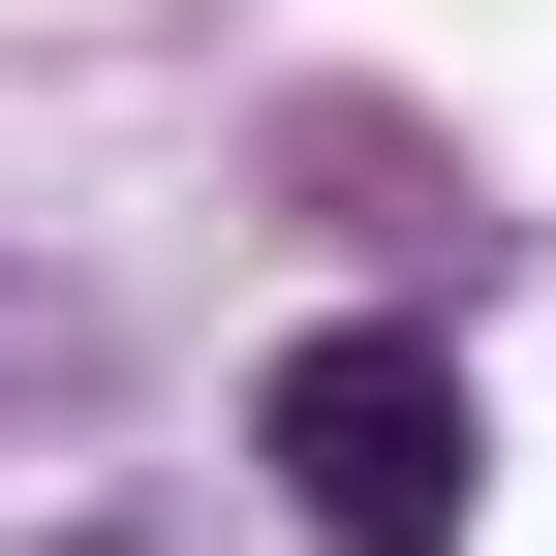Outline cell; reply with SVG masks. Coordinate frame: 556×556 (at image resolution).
<instances>
[{
    "label": "cell",
    "instance_id": "cell-1",
    "mask_svg": "<svg viewBox=\"0 0 556 556\" xmlns=\"http://www.w3.org/2000/svg\"><path fill=\"white\" fill-rule=\"evenodd\" d=\"M248 464H278L309 556H464V526H495V402H464L433 309H309V340L248 371Z\"/></svg>",
    "mask_w": 556,
    "mask_h": 556
}]
</instances>
